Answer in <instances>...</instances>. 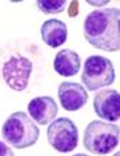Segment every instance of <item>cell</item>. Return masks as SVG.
Wrapping results in <instances>:
<instances>
[{"instance_id":"obj_1","label":"cell","mask_w":120,"mask_h":156,"mask_svg":"<svg viewBox=\"0 0 120 156\" xmlns=\"http://www.w3.org/2000/svg\"><path fill=\"white\" fill-rule=\"evenodd\" d=\"M119 8L91 11L83 22L85 40L94 48L105 52H116L120 48Z\"/></svg>"},{"instance_id":"obj_2","label":"cell","mask_w":120,"mask_h":156,"mask_svg":"<svg viewBox=\"0 0 120 156\" xmlns=\"http://www.w3.org/2000/svg\"><path fill=\"white\" fill-rule=\"evenodd\" d=\"M2 136L5 143L16 149H23L34 145L40 137V129L26 112H12L4 122Z\"/></svg>"},{"instance_id":"obj_3","label":"cell","mask_w":120,"mask_h":156,"mask_svg":"<svg viewBox=\"0 0 120 156\" xmlns=\"http://www.w3.org/2000/svg\"><path fill=\"white\" fill-rule=\"evenodd\" d=\"M119 126L102 121H91L83 133V145L94 155H108L119 144Z\"/></svg>"},{"instance_id":"obj_4","label":"cell","mask_w":120,"mask_h":156,"mask_svg":"<svg viewBox=\"0 0 120 156\" xmlns=\"http://www.w3.org/2000/svg\"><path fill=\"white\" fill-rule=\"evenodd\" d=\"M83 85L87 90L98 89L113 83L115 81V69L108 58L100 55H91L85 60V66L81 76Z\"/></svg>"},{"instance_id":"obj_5","label":"cell","mask_w":120,"mask_h":156,"mask_svg":"<svg viewBox=\"0 0 120 156\" xmlns=\"http://www.w3.org/2000/svg\"><path fill=\"white\" fill-rule=\"evenodd\" d=\"M46 137L52 148L61 154L71 152L78 145V127L71 119L61 116L52 121L46 130Z\"/></svg>"},{"instance_id":"obj_6","label":"cell","mask_w":120,"mask_h":156,"mask_svg":"<svg viewBox=\"0 0 120 156\" xmlns=\"http://www.w3.org/2000/svg\"><path fill=\"white\" fill-rule=\"evenodd\" d=\"M33 70V63L23 56H11L3 65L2 73L5 83L12 90L22 92L27 88L29 78Z\"/></svg>"},{"instance_id":"obj_7","label":"cell","mask_w":120,"mask_h":156,"mask_svg":"<svg viewBox=\"0 0 120 156\" xmlns=\"http://www.w3.org/2000/svg\"><path fill=\"white\" fill-rule=\"evenodd\" d=\"M94 112L109 123L118 122L120 116V97L116 89H104L94 94Z\"/></svg>"},{"instance_id":"obj_8","label":"cell","mask_w":120,"mask_h":156,"mask_svg":"<svg viewBox=\"0 0 120 156\" xmlns=\"http://www.w3.org/2000/svg\"><path fill=\"white\" fill-rule=\"evenodd\" d=\"M59 100L61 107L66 111H78L87 103L89 94L87 90L83 88L81 83L71 82V81H64L60 83L59 90Z\"/></svg>"},{"instance_id":"obj_9","label":"cell","mask_w":120,"mask_h":156,"mask_svg":"<svg viewBox=\"0 0 120 156\" xmlns=\"http://www.w3.org/2000/svg\"><path fill=\"white\" fill-rule=\"evenodd\" d=\"M57 104L51 96H40L34 97L27 105L30 116L36 123L48 125L56 118L57 115Z\"/></svg>"},{"instance_id":"obj_10","label":"cell","mask_w":120,"mask_h":156,"mask_svg":"<svg viewBox=\"0 0 120 156\" xmlns=\"http://www.w3.org/2000/svg\"><path fill=\"white\" fill-rule=\"evenodd\" d=\"M68 37L67 25L60 19H48L41 25V38L51 48L63 45Z\"/></svg>"},{"instance_id":"obj_11","label":"cell","mask_w":120,"mask_h":156,"mask_svg":"<svg viewBox=\"0 0 120 156\" xmlns=\"http://www.w3.org/2000/svg\"><path fill=\"white\" fill-rule=\"evenodd\" d=\"M53 69L61 77H72L81 69V56L72 49H61L53 59Z\"/></svg>"},{"instance_id":"obj_12","label":"cell","mask_w":120,"mask_h":156,"mask_svg":"<svg viewBox=\"0 0 120 156\" xmlns=\"http://www.w3.org/2000/svg\"><path fill=\"white\" fill-rule=\"evenodd\" d=\"M37 7L44 14H60L66 10V0H37Z\"/></svg>"},{"instance_id":"obj_13","label":"cell","mask_w":120,"mask_h":156,"mask_svg":"<svg viewBox=\"0 0 120 156\" xmlns=\"http://www.w3.org/2000/svg\"><path fill=\"white\" fill-rule=\"evenodd\" d=\"M0 156H15V155H14L12 149L10 147L0 141Z\"/></svg>"},{"instance_id":"obj_14","label":"cell","mask_w":120,"mask_h":156,"mask_svg":"<svg viewBox=\"0 0 120 156\" xmlns=\"http://www.w3.org/2000/svg\"><path fill=\"white\" fill-rule=\"evenodd\" d=\"M89 3V4H91V5H105V4H107V3L108 2H87Z\"/></svg>"},{"instance_id":"obj_15","label":"cell","mask_w":120,"mask_h":156,"mask_svg":"<svg viewBox=\"0 0 120 156\" xmlns=\"http://www.w3.org/2000/svg\"><path fill=\"white\" fill-rule=\"evenodd\" d=\"M72 156H89V155H85V154H77V155H72Z\"/></svg>"}]
</instances>
